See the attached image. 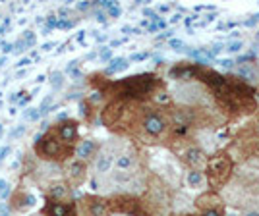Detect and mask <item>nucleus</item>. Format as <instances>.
<instances>
[{"instance_id":"obj_14","label":"nucleus","mask_w":259,"mask_h":216,"mask_svg":"<svg viewBox=\"0 0 259 216\" xmlns=\"http://www.w3.org/2000/svg\"><path fill=\"white\" fill-rule=\"evenodd\" d=\"M43 216H77V206L74 201H54L45 199V206L41 210Z\"/></svg>"},{"instance_id":"obj_6","label":"nucleus","mask_w":259,"mask_h":216,"mask_svg":"<svg viewBox=\"0 0 259 216\" xmlns=\"http://www.w3.org/2000/svg\"><path fill=\"white\" fill-rule=\"evenodd\" d=\"M234 172H236V158L232 156V152L228 149H221V151L209 154L203 176L207 180V185L213 191H221L232 180Z\"/></svg>"},{"instance_id":"obj_9","label":"nucleus","mask_w":259,"mask_h":216,"mask_svg":"<svg viewBox=\"0 0 259 216\" xmlns=\"http://www.w3.org/2000/svg\"><path fill=\"white\" fill-rule=\"evenodd\" d=\"M176 156L180 158L184 166L188 170H197V172H203L205 170L207 158H209V152L203 149L201 143H197V139L186 143L184 147H180L176 151Z\"/></svg>"},{"instance_id":"obj_7","label":"nucleus","mask_w":259,"mask_h":216,"mask_svg":"<svg viewBox=\"0 0 259 216\" xmlns=\"http://www.w3.org/2000/svg\"><path fill=\"white\" fill-rule=\"evenodd\" d=\"M232 147L236 151V158L242 162L259 160V112L236 131Z\"/></svg>"},{"instance_id":"obj_1","label":"nucleus","mask_w":259,"mask_h":216,"mask_svg":"<svg viewBox=\"0 0 259 216\" xmlns=\"http://www.w3.org/2000/svg\"><path fill=\"white\" fill-rule=\"evenodd\" d=\"M168 76L174 81L203 83L209 89L219 112L225 116L227 124L246 116H253L257 112V93L253 85L244 83L242 79L234 76H223L221 72L209 66L190 64V62H180L172 66Z\"/></svg>"},{"instance_id":"obj_13","label":"nucleus","mask_w":259,"mask_h":216,"mask_svg":"<svg viewBox=\"0 0 259 216\" xmlns=\"http://www.w3.org/2000/svg\"><path fill=\"white\" fill-rule=\"evenodd\" d=\"M51 130L56 133L58 139L64 141L66 145H70V147L76 149V145L79 143V124H77L76 120H72V118L62 120V122H58L56 126H53Z\"/></svg>"},{"instance_id":"obj_18","label":"nucleus","mask_w":259,"mask_h":216,"mask_svg":"<svg viewBox=\"0 0 259 216\" xmlns=\"http://www.w3.org/2000/svg\"><path fill=\"white\" fill-rule=\"evenodd\" d=\"M186 185L192 187V189H203L207 185V180L203 172H197V170H188L186 172Z\"/></svg>"},{"instance_id":"obj_5","label":"nucleus","mask_w":259,"mask_h":216,"mask_svg":"<svg viewBox=\"0 0 259 216\" xmlns=\"http://www.w3.org/2000/svg\"><path fill=\"white\" fill-rule=\"evenodd\" d=\"M140 197L151 216H168L174 203L172 187L155 172H147L145 185H143Z\"/></svg>"},{"instance_id":"obj_2","label":"nucleus","mask_w":259,"mask_h":216,"mask_svg":"<svg viewBox=\"0 0 259 216\" xmlns=\"http://www.w3.org/2000/svg\"><path fill=\"white\" fill-rule=\"evenodd\" d=\"M101 97L108 100H132V102H153L155 97L166 89L164 81L157 74H140L124 77L120 81H91Z\"/></svg>"},{"instance_id":"obj_16","label":"nucleus","mask_w":259,"mask_h":216,"mask_svg":"<svg viewBox=\"0 0 259 216\" xmlns=\"http://www.w3.org/2000/svg\"><path fill=\"white\" fill-rule=\"evenodd\" d=\"M97 149H99V143L93 139H87V141H79L76 145V158L83 162H91L93 160V156L97 154Z\"/></svg>"},{"instance_id":"obj_11","label":"nucleus","mask_w":259,"mask_h":216,"mask_svg":"<svg viewBox=\"0 0 259 216\" xmlns=\"http://www.w3.org/2000/svg\"><path fill=\"white\" fill-rule=\"evenodd\" d=\"M76 206L77 216H110L108 199L101 195H83Z\"/></svg>"},{"instance_id":"obj_22","label":"nucleus","mask_w":259,"mask_h":216,"mask_svg":"<svg viewBox=\"0 0 259 216\" xmlns=\"http://www.w3.org/2000/svg\"><path fill=\"white\" fill-rule=\"evenodd\" d=\"M110 216H126V214H110Z\"/></svg>"},{"instance_id":"obj_8","label":"nucleus","mask_w":259,"mask_h":216,"mask_svg":"<svg viewBox=\"0 0 259 216\" xmlns=\"http://www.w3.org/2000/svg\"><path fill=\"white\" fill-rule=\"evenodd\" d=\"M35 154L43 162L66 164L68 160H72V156L76 154V149L66 145L64 141H60L56 137V133L53 130H49L35 143Z\"/></svg>"},{"instance_id":"obj_10","label":"nucleus","mask_w":259,"mask_h":216,"mask_svg":"<svg viewBox=\"0 0 259 216\" xmlns=\"http://www.w3.org/2000/svg\"><path fill=\"white\" fill-rule=\"evenodd\" d=\"M195 214L197 216H227V206L219 191L207 189L199 193L194 201Z\"/></svg>"},{"instance_id":"obj_15","label":"nucleus","mask_w":259,"mask_h":216,"mask_svg":"<svg viewBox=\"0 0 259 216\" xmlns=\"http://www.w3.org/2000/svg\"><path fill=\"white\" fill-rule=\"evenodd\" d=\"M12 208L16 210V212H27V210H31L35 203H37V199H35V195H31L29 191H25V189H18L16 193L12 195Z\"/></svg>"},{"instance_id":"obj_17","label":"nucleus","mask_w":259,"mask_h":216,"mask_svg":"<svg viewBox=\"0 0 259 216\" xmlns=\"http://www.w3.org/2000/svg\"><path fill=\"white\" fill-rule=\"evenodd\" d=\"M236 76L238 79H242L244 83H249V81H255L259 79V70L255 68L253 62H244L236 68Z\"/></svg>"},{"instance_id":"obj_20","label":"nucleus","mask_w":259,"mask_h":216,"mask_svg":"<svg viewBox=\"0 0 259 216\" xmlns=\"http://www.w3.org/2000/svg\"><path fill=\"white\" fill-rule=\"evenodd\" d=\"M168 216H197L195 212H180V214H168Z\"/></svg>"},{"instance_id":"obj_3","label":"nucleus","mask_w":259,"mask_h":216,"mask_svg":"<svg viewBox=\"0 0 259 216\" xmlns=\"http://www.w3.org/2000/svg\"><path fill=\"white\" fill-rule=\"evenodd\" d=\"M172 131V122L166 116V112L161 106H155L151 102H145L141 108V114L136 124V130L132 133L134 143H143V145H162L170 139Z\"/></svg>"},{"instance_id":"obj_4","label":"nucleus","mask_w":259,"mask_h":216,"mask_svg":"<svg viewBox=\"0 0 259 216\" xmlns=\"http://www.w3.org/2000/svg\"><path fill=\"white\" fill-rule=\"evenodd\" d=\"M225 203L230 205H242V208L253 203L259 197V172L255 170H236L232 180L228 182L221 191Z\"/></svg>"},{"instance_id":"obj_21","label":"nucleus","mask_w":259,"mask_h":216,"mask_svg":"<svg viewBox=\"0 0 259 216\" xmlns=\"http://www.w3.org/2000/svg\"><path fill=\"white\" fill-rule=\"evenodd\" d=\"M27 216H43L41 212H37V214H27Z\"/></svg>"},{"instance_id":"obj_12","label":"nucleus","mask_w":259,"mask_h":216,"mask_svg":"<svg viewBox=\"0 0 259 216\" xmlns=\"http://www.w3.org/2000/svg\"><path fill=\"white\" fill-rule=\"evenodd\" d=\"M87 176H89V162H83V160H79V158L68 160L66 166L62 168V180H64L72 189L85 184Z\"/></svg>"},{"instance_id":"obj_19","label":"nucleus","mask_w":259,"mask_h":216,"mask_svg":"<svg viewBox=\"0 0 259 216\" xmlns=\"http://www.w3.org/2000/svg\"><path fill=\"white\" fill-rule=\"evenodd\" d=\"M242 216H259V203L253 201L242 208Z\"/></svg>"}]
</instances>
